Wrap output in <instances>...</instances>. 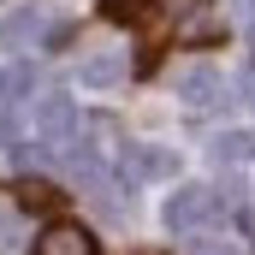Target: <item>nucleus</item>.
I'll return each instance as SVG.
<instances>
[{"mask_svg": "<svg viewBox=\"0 0 255 255\" xmlns=\"http://www.w3.org/2000/svg\"><path fill=\"white\" fill-rule=\"evenodd\" d=\"M36 130H42V148L48 154H71V142H77V107L65 101V95H48L42 107H36Z\"/></svg>", "mask_w": 255, "mask_h": 255, "instance_id": "f257e3e1", "label": "nucleus"}, {"mask_svg": "<svg viewBox=\"0 0 255 255\" xmlns=\"http://www.w3.org/2000/svg\"><path fill=\"white\" fill-rule=\"evenodd\" d=\"M214 208H220V196L202 190V184L172 190V202H166V232H196L202 220H214Z\"/></svg>", "mask_w": 255, "mask_h": 255, "instance_id": "f03ea898", "label": "nucleus"}, {"mask_svg": "<svg viewBox=\"0 0 255 255\" xmlns=\"http://www.w3.org/2000/svg\"><path fill=\"white\" fill-rule=\"evenodd\" d=\"M30 255H95V238H89L83 226H71V220H54V226L36 238Z\"/></svg>", "mask_w": 255, "mask_h": 255, "instance_id": "7ed1b4c3", "label": "nucleus"}, {"mask_svg": "<svg viewBox=\"0 0 255 255\" xmlns=\"http://www.w3.org/2000/svg\"><path fill=\"white\" fill-rule=\"evenodd\" d=\"M77 83H89V89H113V83H125V54H89V60L77 65Z\"/></svg>", "mask_w": 255, "mask_h": 255, "instance_id": "20e7f679", "label": "nucleus"}, {"mask_svg": "<svg viewBox=\"0 0 255 255\" xmlns=\"http://www.w3.org/2000/svg\"><path fill=\"white\" fill-rule=\"evenodd\" d=\"M18 208H24V214H60L65 190H54L48 178H24V184H18Z\"/></svg>", "mask_w": 255, "mask_h": 255, "instance_id": "39448f33", "label": "nucleus"}, {"mask_svg": "<svg viewBox=\"0 0 255 255\" xmlns=\"http://www.w3.org/2000/svg\"><path fill=\"white\" fill-rule=\"evenodd\" d=\"M184 101H190V107H214V101H226V77L208 71V65H196L190 77H184Z\"/></svg>", "mask_w": 255, "mask_h": 255, "instance_id": "423d86ee", "label": "nucleus"}, {"mask_svg": "<svg viewBox=\"0 0 255 255\" xmlns=\"http://www.w3.org/2000/svg\"><path fill=\"white\" fill-rule=\"evenodd\" d=\"M36 36H42V12H36V6H18V12L6 18V30H0L6 48H30Z\"/></svg>", "mask_w": 255, "mask_h": 255, "instance_id": "0eeeda50", "label": "nucleus"}, {"mask_svg": "<svg viewBox=\"0 0 255 255\" xmlns=\"http://www.w3.org/2000/svg\"><path fill=\"white\" fill-rule=\"evenodd\" d=\"M24 95H36V65L30 60H12L0 71V101L12 107V101H24Z\"/></svg>", "mask_w": 255, "mask_h": 255, "instance_id": "6e6552de", "label": "nucleus"}, {"mask_svg": "<svg viewBox=\"0 0 255 255\" xmlns=\"http://www.w3.org/2000/svg\"><path fill=\"white\" fill-rule=\"evenodd\" d=\"M160 0H101V18L107 24H154Z\"/></svg>", "mask_w": 255, "mask_h": 255, "instance_id": "1a4fd4ad", "label": "nucleus"}, {"mask_svg": "<svg viewBox=\"0 0 255 255\" xmlns=\"http://www.w3.org/2000/svg\"><path fill=\"white\" fill-rule=\"evenodd\" d=\"M255 154V130H220L214 136V160H250Z\"/></svg>", "mask_w": 255, "mask_h": 255, "instance_id": "9d476101", "label": "nucleus"}, {"mask_svg": "<svg viewBox=\"0 0 255 255\" xmlns=\"http://www.w3.org/2000/svg\"><path fill=\"white\" fill-rule=\"evenodd\" d=\"M130 160H136L142 178H166V172H172V154H166V148H136Z\"/></svg>", "mask_w": 255, "mask_h": 255, "instance_id": "9b49d317", "label": "nucleus"}, {"mask_svg": "<svg viewBox=\"0 0 255 255\" xmlns=\"http://www.w3.org/2000/svg\"><path fill=\"white\" fill-rule=\"evenodd\" d=\"M184 36H196V42H214V36H220V24H214V12H196L190 24H184Z\"/></svg>", "mask_w": 255, "mask_h": 255, "instance_id": "f8f14e48", "label": "nucleus"}, {"mask_svg": "<svg viewBox=\"0 0 255 255\" xmlns=\"http://www.w3.org/2000/svg\"><path fill=\"white\" fill-rule=\"evenodd\" d=\"M238 89H244V101H255V71H244V83H238Z\"/></svg>", "mask_w": 255, "mask_h": 255, "instance_id": "ddd939ff", "label": "nucleus"}, {"mask_svg": "<svg viewBox=\"0 0 255 255\" xmlns=\"http://www.w3.org/2000/svg\"><path fill=\"white\" fill-rule=\"evenodd\" d=\"M202 255H226V250H202Z\"/></svg>", "mask_w": 255, "mask_h": 255, "instance_id": "4468645a", "label": "nucleus"}, {"mask_svg": "<svg viewBox=\"0 0 255 255\" xmlns=\"http://www.w3.org/2000/svg\"><path fill=\"white\" fill-rule=\"evenodd\" d=\"M250 12H255V0H250Z\"/></svg>", "mask_w": 255, "mask_h": 255, "instance_id": "2eb2a0df", "label": "nucleus"}]
</instances>
